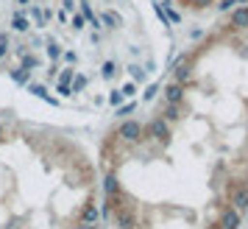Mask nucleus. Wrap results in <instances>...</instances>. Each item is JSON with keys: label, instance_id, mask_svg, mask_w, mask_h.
Listing matches in <instances>:
<instances>
[{"label": "nucleus", "instance_id": "a211bd4d", "mask_svg": "<svg viewBox=\"0 0 248 229\" xmlns=\"http://www.w3.org/2000/svg\"><path fill=\"white\" fill-rule=\"evenodd\" d=\"M0 137H3V126H0Z\"/></svg>", "mask_w": 248, "mask_h": 229}, {"label": "nucleus", "instance_id": "39448f33", "mask_svg": "<svg viewBox=\"0 0 248 229\" xmlns=\"http://www.w3.org/2000/svg\"><path fill=\"white\" fill-rule=\"evenodd\" d=\"M240 227V213L237 210H223V221H220V229H237Z\"/></svg>", "mask_w": 248, "mask_h": 229}, {"label": "nucleus", "instance_id": "ddd939ff", "mask_svg": "<svg viewBox=\"0 0 248 229\" xmlns=\"http://www.w3.org/2000/svg\"><path fill=\"white\" fill-rule=\"evenodd\" d=\"M84 84H87V79H84V76H78V79H76V84H73V90H81Z\"/></svg>", "mask_w": 248, "mask_h": 229}, {"label": "nucleus", "instance_id": "4468645a", "mask_svg": "<svg viewBox=\"0 0 248 229\" xmlns=\"http://www.w3.org/2000/svg\"><path fill=\"white\" fill-rule=\"evenodd\" d=\"M70 79H73V70H64V73H62V84H67Z\"/></svg>", "mask_w": 248, "mask_h": 229}, {"label": "nucleus", "instance_id": "20e7f679", "mask_svg": "<svg viewBox=\"0 0 248 229\" xmlns=\"http://www.w3.org/2000/svg\"><path fill=\"white\" fill-rule=\"evenodd\" d=\"M148 134H151L154 140H165V137H168V123H165L162 117H156V120L148 126Z\"/></svg>", "mask_w": 248, "mask_h": 229}, {"label": "nucleus", "instance_id": "f257e3e1", "mask_svg": "<svg viewBox=\"0 0 248 229\" xmlns=\"http://www.w3.org/2000/svg\"><path fill=\"white\" fill-rule=\"evenodd\" d=\"M229 201L234 204L237 213H248V187H232L229 190Z\"/></svg>", "mask_w": 248, "mask_h": 229}, {"label": "nucleus", "instance_id": "1a4fd4ad", "mask_svg": "<svg viewBox=\"0 0 248 229\" xmlns=\"http://www.w3.org/2000/svg\"><path fill=\"white\" fill-rule=\"evenodd\" d=\"M106 193L109 196H120V184L114 182V176H106Z\"/></svg>", "mask_w": 248, "mask_h": 229}, {"label": "nucleus", "instance_id": "0eeeda50", "mask_svg": "<svg viewBox=\"0 0 248 229\" xmlns=\"http://www.w3.org/2000/svg\"><path fill=\"white\" fill-rule=\"evenodd\" d=\"M232 25H237V28L248 25V9H240V12L232 14Z\"/></svg>", "mask_w": 248, "mask_h": 229}, {"label": "nucleus", "instance_id": "dca6fc26", "mask_svg": "<svg viewBox=\"0 0 248 229\" xmlns=\"http://www.w3.org/2000/svg\"><path fill=\"white\" fill-rule=\"evenodd\" d=\"M190 3H209V0H190Z\"/></svg>", "mask_w": 248, "mask_h": 229}, {"label": "nucleus", "instance_id": "6e6552de", "mask_svg": "<svg viewBox=\"0 0 248 229\" xmlns=\"http://www.w3.org/2000/svg\"><path fill=\"white\" fill-rule=\"evenodd\" d=\"M98 215H101V213H98V207H95V204H87V207H84V215H81V218H84L87 224H92V221H98Z\"/></svg>", "mask_w": 248, "mask_h": 229}, {"label": "nucleus", "instance_id": "9d476101", "mask_svg": "<svg viewBox=\"0 0 248 229\" xmlns=\"http://www.w3.org/2000/svg\"><path fill=\"white\" fill-rule=\"evenodd\" d=\"M176 79L184 84V81H190V65H179V70H176Z\"/></svg>", "mask_w": 248, "mask_h": 229}, {"label": "nucleus", "instance_id": "f3484780", "mask_svg": "<svg viewBox=\"0 0 248 229\" xmlns=\"http://www.w3.org/2000/svg\"><path fill=\"white\" fill-rule=\"evenodd\" d=\"M81 229H95V227H81Z\"/></svg>", "mask_w": 248, "mask_h": 229}, {"label": "nucleus", "instance_id": "9b49d317", "mask_svg": "<svg viewBox=\"0 0 248 229\" xmlns=\"http://www.w3.org/2000/svg\"><path fill=\"white\" fill-rule=\"evenodd\" d=\"M165 117L168 120H179V103H170L168 109H165Z\"/></svg>", "mask_w": 248, "mask_h": 229}, {"label": "nucleus", "instance_id": "f03ea898", "mask_svg": "<svg viewBox=\"0 0 248 229\" xmlns=\"http://www.w3.org/2000/svg\"><path fill=\"white\" fill-rule=\"evenodd\" d=\"M142 131H145V129L140 126L137 120H125L123 126L117 129V134H120V137H123V140H131V143H134V140H140V137H142Z\"/></svg>", "mask_w": 248, "mask_h": 229}, {"label": "nucleus", "instance_id": "423d86ee", "mask_svg": "<svg viewBox=\"0 0 248 229\" xmlns=\"http://www.w3.org/2000/svg\"><path fill=\"white\" fill-rule=\"evenodd\" d=\"M181 98H184V92H181L179 84H170L168 90H165V101H168V103H179Z\"/></svg>", "mask_w": 248, "mask_h": 229}, {"label": "nucleus", "instance_id": "f8f14e48", "mask_svg": "<svg viewBox=\"0 0 248 229\" xmlns=\"http://www.w3.org/2000/svg\"><path fill=\"white\" fill-rule=\"evenodd\" d=\"M14 28H17V31H25V28H28V20H25L23 14H20V17L14 20Z\"/></svg>", "mask_w": 248, "mask_h": 229}, {"label": "nucleus", "instance_id": "2eb2a0df", "mask_svg": "<svg viewBox=\"0 0 248 229\" xmlns=\"http://www.w3.org/2000/svg\"><path fill=\"white\" fill-rule=\"evenodd\" d=\"M28 67H36V59L34 56H25V70Z\"/></svg>", "mask_w": 248, "mask_h": 229}, {"label": "nucleus", "instance_id": "7ed1b4c3", "mask_svg": "<svg viewBox=\"0 0 248 229\" xmlns=\"http://www.w3.org/2000/svg\"><path fill=\"white\" fill-rule=\"evenodd\" d=\"M112 213H114V224H117L120 229H131L134 227V215H131L128 210H123V204L112 207Z\"/></svg>", "mask_w": 248, "mask_h": 229}]
</instances>
